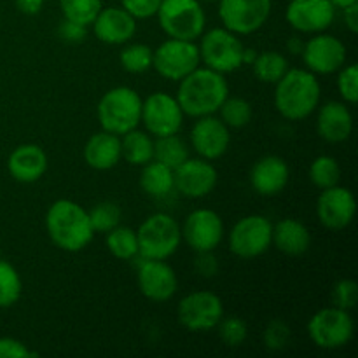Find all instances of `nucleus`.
Wrapping results in <instances>:
<instances>
[{"label": "nucleus", "mask_w": 358, "mask_h": 358, "mask_svg": "<svg viewBox=\"0 0 358 358\" xmlns=\"http://www.w3.org/2000/svg\"><path fill=\"white\" fill-rule=\"evenodd\" d=\"M229 96V84L224 73L208 66H198L178 83L177 101L184 115L203 117L219 112L220 105Z\"/></svg>", "instance_id": "nucleus-1"}, {"label": "nucleus", "mask_w": 358, "mask_h": 358, "mask_svg": "<svg viewBox=\"0 0 358 358\" xmlns=\"http://www.w3.org/2000/svg\"><path fill=\"white\" fill-rule=\"evenodd\" d=\"M45 231L52 243L65 252L84 250L94 236L87 210L72 199H56L49 206Z\"/></svg>", "instance_id": "nucleus-2"}, {"label": "nucleus", "mask_w": 358, "mask_h": 358, "mask_svg": "<svg viewBox=\"0 0 358 358\" xmlns=\"http://www.w3.org/2000/svg\"><path fill=\"white\" fill-rule=\"evenodd\" d=\"M275 86V107L289 121L310 117L320 103V83L310 70L289 69Z\"/></svg>", "instance_id": "nucleus-3"}, {"label": "nucleus", "mask_w": 358, "mask_h": 358, "mask_svg": "<svg viewBox=\"0 0 358 358\" xmlns=\"http://www.w3.org/2000/svg\"><path fill=\"white\" fill-rule=\"evenodd\" d=\"M96 115L101 129L122 136L138 128L142 119V98L133 87H112L98 101Z\"/></svg>", "instance_id": "nucleus-4"}, {"label": "nucleus", "mask_w": 358, "mask_h": 358, "mask_svg": "<svg viewBox=\"0 0 358 358\" xmlns=\"http://www.w3.org/2000/svg\"><path fill=\"white\" fill-rule=\"evenodd\" d=\"M136 238H138L140 257L166 261L180 247L182 231L171 215L154 213L140 224L136 229Z\"/></svg>", "instance_id": "nucleus-5"}, {"label": "nucleus", "mask_w": 358, "mask_h": 358, "mask_svg": "<svg viewBox=\"0 0 358 358\" xmlns=\"http://www.w3.org/2000/svg\"><path fill=\"white\" fill-rule=\"evenodd\" d=\"M156 16L170 38L196 41L205 34L206 14L199 0H163Z\"/></svg>", "instance_id": "nucleus-6"}, {"label": "nucleus", "mask_w": 358, "mask_h": 358, "mask_svg": "<svg viewBox=\"0 0 358 358\" xmlns=\"http://www.w3.org/2000/svg\"><path fill=\"white\" fill-rule=\"evenodd\" d=\"M355 334V324L350 311L329 306L317 311L308 322L311 343L322 350H339L348 345Z\"/></svg>", "instance_id": "nucleus-7"}, {"label": "nucleus", "mask_w": 358, "mask_h": 358, "mask_svg": "<svg viewBox=\"0 0 358 358\" xmlns=\"http://www.w3.org/2000/svg\"><path fill=\"white\" fill-rule=\"evenodd\" d=\"M199 58L205 66L220 73H229L243 65V42L227 28H212L201 35Z\"/></svg>", "instance_id": "nucleus-8"}, {"label": "nucleus", "mask_w": 358, "mask_h": 358, "mask_svg": "<svg viewBox=\"0 0 358 358\" xmlns=\"http://www.w3.org/2000/svg\"><path fill=\"white\" fill-rule=\"evenodd\" d=\"M201 65L199 48L194 41L168 38L152 49V69L163 79L180 83L185 76Z\"/></svg>", "instance_id": "nucleus-9"}, {"label": "nucleus", "mask_w": 358, "mask_h": 358, "mask_svg": "<svg viewBox=\"0 0 358 358\" xmlns=\"http://www.w3.org/2000/svg\"><path fill=\"white\" fill-rule=\"evenodd\" d=\"M273 247V222L264 215H247L229 233V250L240 259H255Z\"/></svg>", "instance_id": "nucleus-10"}, {"label": "nucleus", "mask_w": 358, "mask_h": 358, "mask_svg": "<svg viewBox=\"0 0 358 358\" xmlns=\"http://www.w3.org/2000/svg\"><path fill=\"white\" fill-rule=\"evenodd\" d=\"M177 317L182 327L187 331H212V329H217L224 317L222 299L208 290H196L182 297L177 306Z\"/></svg>", "instance_id": "nucleus-11"}, {"label": "nucleus", "mask_w": 358, "mask_h": 358, "mask_svg": "<svg viewBox=\"0 0 358 358\" xmlns=\"http://www.w3.org/2000/svg\"><path fill=\"white\" fill-rule=\"evenodd\" d=\"M147 133L154 138L168 135H177L184 124V112L177 98L171 94L156 91L142 100V119Z\"/></svg>", "instance_id": "nucleus-12"}, {"label": "nucleus", "mask_w": 358, "mask_h": 358, "mask_svg": "<svg viewBox=\"0 0 358 358\" xmlns=\"http://www.w3.org/2000/svg\"><path fill=\"white\" fill-rule=\"evenodd\" d=\"M271 14V0H219V16L224 28L236 35L261 30Z\"/></svg>", "instance_id": "nucleus-13"}, {"label": "nucleus", "mask_w": 358, "mask_h": 358, "mask_svg": "<svg viewBox=\"0 0 358 358\" xmlns=\"http://www.w3.org/2000/svg\"><path fill=\"white\" fill-rule=\"evenodd\" d=\"M301 56H303L306 70L313 72L315 76H329L345 66L346 45L334 35L320 31L304 42Z\"/></svg>", "instance_id": "nucleus-14"}, {"label": "nucleus", "mask_w": 358, "mask_h": 358, "mask_svg": "<svg viewBox=\"0 0 358 358\" xmlns=\"http://www.w3.org/2000/svg\"><path fill=\"white\" fill-rule=\"evenodd\" d=\"M182 240L198 254L213 252L224 238V222L217 212L210 208H198L191 212L180 227Z\"/></svg>", "instance_id": "nucleus-15"}, {"label": "nucleus", "mask_w": 358, "mask_h": 358, "mask_svg": "<svg viewBox=\"0 0 358 358\" xmlns=\"http://www.w3.org/2000/svg\"><path fill=\"white\" fill-rule=\"evenodd\" d=\"M357 213V201L348 187L332 185L322 189L317 199V215L322 226L329 231H343L353 222Z\"/></svg>", "instance_id": "nucleus-16"}, {"label": "nucleus", "mask_w": 358, "mask_h": 358, "mask_svg": "<svg viewBox=\"0 0 358 358\" xmlns=\"http://www.w3.org/2000/svg\"><path fill=\"white\" fill-rule=\"evenodd\" d=\"M336 17V7L331 0H290L285 20L299 34L325 31Z\"/></svg>", "instance_id": "nucleus-17"}, {"label": "nucleus", "mask_w": 358, "mask_h": 358, "mask_svg": "<svg viewBox=\"0 0 358 358\" xmlns=\"http://www.w3.org/2000/svg\"><path fill=\"white\" fill-rule=\"evenodd\" d=\"M175 189L182 196L191 199H199L208 196L219 182L217 168L208 159H192L187 157L184 163L173 170Z\"/></svg>", "instance_id": "nucleus-18"}, {"label": "nucleus", "mask_w": 358, "mask_h": 358, "mask_svg": "<svg viewBox=\"0 0 358 358\" xmlns=\"http://www.w3.org/2000/svg\"><path fill=\"white\" fill-rule=\"evenodd\" d=\"M136 282L142 296L152 303H166L178 289V278L173 268L156 259H142Z\"/></svg>", "instance_id": "nucleus-19"}, {"label": "nucleus", "mask_w": 358, "mask_h": 358, "mask_svg": "<svg viewBox=\"0 0 358 358\" xmlns=\"http://www.w3.org/2000/svg\"><path fill=\"white\" fill-rule=\"evenodd\" d=\"M231 143L229 128L215 115L198 117L191 129V145L199 157L215 161L227 152Z\"/></svg>", "instance_id": "nucleus-20"}, {"label": "nucleus", "mask_w": 358, "mask_h": 358, "mask_svg": "<svg viewBox=\"0 0 358 358\" xmlns=\"http://www.w3.org/2000/svg\"><path fill=\"white\" fill-rule=\"evenodd\" d=\"M94 37L108 45H121L136 34V20L122 7H101L93 23Z\"/></svg>", "instance_id": "nucleus-21"}, {"label": "nucleus", "mask_w": 358, "mask_h": 358, "mask_svg": "<svg viewBox=\"0 0 358 358\" xmlns=\"http://www.w3.org/2000/svg\"><path fill=\"white\" fill-rule=\"evenodd\" d=\"M7 170L14 180L21 184H34L48 170V154L37 143L17 145L7 159Z\"/></svg>", "instance_id": "nucleus-22"}, {"label": "nucleus", "mask_w": 358, "mask_h": 358, "mask_svg": "<svg viewBox=\"0 0 358 358\" xmlns=\"http://www.w3.org/2000/svg\"><path fill=\"white\" fill-rule=\"evenodd\" d=\"M290 178L289 164L280 156H264L250 170V184L261 196H276L287 187Z\"/></svg>", "instance_id": "nucleus-23"}, {"label": "nucleus", "mask_w": 358, "mask_h": 358, "mask_svg": "<svg viewBox=\"0 0 358 358\" xmlns=\"http://www.w3.org/2000/svg\"><path fill=\"white\" fill-rule=\"evenodd\" d=\"M317 131L329 143H341L353 131V115L345 101H327L317 114Z\"/></svg>", "instance_id": "nucleus-24"}, {"label": "nucleus", "mask_w": 358, "mask_h": 358, "mask_svg": "<svg viewBox=\"0 0 358 358\" xmlns=\"http://www.w3.org/2000/svg\"><path fill=\"white\" fill-rule=\"evenodd\" d=\"M121 157V136L105 129L91 135L84 145V161L93 170H112L117 166Z\"/></svg>", "instance_id": "nucleus-25"}, {"label": "nucleus", "mask_w": 358, "mask_h": 358, "mask_svg": "<svg viewBox=\"0 0 358 358\" xmlns=\"http://www.w3.org/2000/svg\"><path fill=\"white\" fill-rule=\"evenodd\" d=\"M273 245L282 254L297 257L310 250V229L297 219H282L273 224Z\"/></svg>", "instance_id": "nucleus-26"}, {"label": "nucleus", "mask_w": 358, "mask_h": 358, "mask_svg": "<svg viewBox=\"0 0 358 358\" xmlns=\"http://www.w3.org/2000/svg\"><path fill=\"white\" fill-rule=\"evenodd\" d=\"M140 187L152 198L168 196L175 189L173 170L156 159L149 161L143 164L142 173H140Z\"/></svg>", "instance_id": "nucleus-27"}, {"label": "nucleus", "mask_w": 358, "mask_h": 358, "mask_svg": "<svg viewBox=\"0 0 358 358\" xmlns=\"http://www.w3.org/2000/svg\"><path fill=\"white\" fill-rule=\"evenodd\" d=\"M121 156L133 166H143L154 159V140L147 131L131 129L121 138Z\"/></svg>", "instance_id": "nucleus-28"}, {"label": "nucleus", "mask_w": 358, "mask_h": 358, "mask_svg": "<svg viewBox=\"0 0 358 358\" xmlns=\"http://www.w3.org/2000/svg\"><path fill=\"white\" fill-rule=\"evenodd\" d=\"M105 234H107L105 245L115 259L131 261V259L138 257V238H136V231H133L131 227L119 224Z\"/></svg>", "instance_id": "nucleus-29"}, {"label": "nucleus", "mask_w": 358, "mask_h": 358, "mask_svg": "<svg viewBox=\"0 0 358 358\" xmlns=\"http://www.w3.org/2000/svg\"><path fill=\"white\" fill-rule=\"evenodd\" d=\"M250 66L254 70L255 79L264 84H276L289 70V62L282 52L264 51L259 52Z\"/></svg>", "instance_id": "nucleus-30"}, {"label": "nucleus", "mask_w": 358, "mask_h": 358, "mask_svg": "<svg viewBox=\"0 0 358 358\" xmlns=\"http://www.w3.org/2000/svg\"><path fill=\"white\" fill-rule=\"evenodd\" d=\"M189 157V147L177 135L159 136L154 140V159L175 170Z\"/></svg>", "instance_id": "nucleus-31"}, {"label": "nucleus", "mask_w": 358, "mask_h": 358, "mask_svg": "<svg viewBox=\"0 0 358 358\" xmlns=\"http://www.w3.org/2000/svg\"><path fill=\"white\" fill-rule=\"evenodd\" d=\"M23 294V282L13 264L0 257V310L14 306Z\"/></svg>", "instance_id": "nucleus-32"}, {"label": "nucleus", "mask_w": 358, "mask_h": 358, "mask_svg": "<svg viewBox=\"0 0 358 358\" xmlns=\"http://www.w3.org/2000/svg\"><path fill=\"white\" fill-rule=\"evenodd\" d=\"M220 121L227 126V128L240 129L245 128L248 122L252 121V105L245 98L240 96H227L224 103L220 105Z\"/></svg>", "instance_id": "nucleus-33"}, {"label": "nucleus", "mask_w": 358, "mask_h": 358, "mask_svg": "<svg viewBox=\"0 0 358 358\" xmlns=\"http://www.w3.org/2000/svg\"><path fill=\"white\" fill-rule=\"evenodd\" d=\"M103 7L101 0H59V9L65 20L90 27Z\"/></svg>", "instance_id": "nucleus-34"}, {"label": "nucleus", "mask_w": 358, "mask_h": 358, "mask_svg": "<svg viewBox=\"0 0 358 358\" xmlns=\"http://www.w3.org/2000/svg\"><path fill=\"white\" fill-rule=\"evenodd\" d=\"M121 66L129 73H143L152 69V49L142 42L128 44L119 55Z\"/></svg>", "instance_id": "nucleus-35"}, {"label": "nucleus", "mask_w": 358, "mask_h": 358, "mask_svg": "<svg viewBox=\"0 0 358 358\" xmlns=\"http://www.w3.org/2000/svg\"><path fill=\"white\" fill-rule=\"evenodd\" d=\"M341 168L332 156H318L310 166V180L315 187L329 189L339 184Z\"/></svg>", "instance_id": "nucleus-36"}, {"label": "nucleus", "mask_w": 358, "mask_h": 358, "mask_svg": "<svg viewBox=\"0 0 358 358\" xmlns=\"http://www.w3.org/2000/svg\"><path fill=\"white\" fill-rule=\"evenodd\" d=\"M87 215H90V222L94 233H108V231L114 229L115 226L121 224L122 213L121 208H119L115 203L101 201L96 203V205L87 212Z\"/></svg>", "instance_id": "nucleus-37"}, {"label": "nucleus", "mask_w": 358, "mask_h": 358, "mask_svg": "<svg viewBox=\"0 0 358 358\" xmlns=\"http://www.w3.org/2000/svg\"><path fill=\"white\" fill-rule=\"evenodd\" d=\"M219 336L227 346H241L248 338V327L245 324V320H241L240 317H229L224 318L219 322Z\"/></svg>", "instance_id": "nucleus-38"}, {"label": "nucleus", "mask_w": 358, "mask_h": 358, "mask_svg": "<svg viewBox=\"0 0 358 358\" xmlns=\"http://www.w3.org/2000/svg\"><path fill=\"white\" fill-rule=\"evenodd\" d=\"M338 72V91L343 101L355 105L358 101V66L352 63L348 66H341Z\"/></svg>", "instance_id": "nucleus-39"}, {"label": "nucleus", "mask_w": 358, "mask_h": 358, "mask_svg": "<svg viewBox=\"0 0 358 358\" xmlns=\"http://www.w3.org/2000/svg\"><path fill=\"white\" fill-rule=\"evenodd\" d=\"M290 325L287 324L282 318H275L268 324L264 331V345L266 348L271 350V352H280V350L287 348V345L290 343Z\"/></svg>", "instance_id": "nucleus-40"}, {"label": "nucleus", "mask_w": 358, "mask_h": 358, "mask_svg": "<svg viewBox=\"0 0 358 358\" xmlns=\"http://www.w3.org/2000/svg\"><path fill=\"white\" fill-rule=\"evenodd\" d=\"M332 301L334 306L350 311L357 306L358 301V285L353 280H339L332 290Z\"/></svg>", "instance_id": "nucleus-41"}, {"label": "nucleus", "mask_w": 358, "mask_h": 358, "mask_svg": "<svg viewBox=\"0 0 358 358\" xmlns=\"http://www.w3.org/2000/svg\"><path fill=\"white\" fill-rule=\"evenodd\" d=\"M163 0H121L122 9L128 10L135 20H147L156 16Z\"/></svg>", "instance_id": "nucleus-42"}, {"label": "nucleus", "mask_w": 358, "mask_h": 358, "mask_svg": "<svg viewBox=\"0 0 358 358\" xmlns=\"http://www.w3.org/2000/svg\"><path fill=\"white\" fill-rule=\"evenodd\" d=\"M38 352H31L23 341L16 338H0V358H35Z\"/></svg>", "instance_id": "nucleus-43"}, {"label": "nucleus", "mask_w": 358, "mask_h": 358, "mask_svg": "<svg viewBox=\"0 0 358 358\" xmlns=\"http://www.w3.org/2000/svg\"><path fill=\"white\" fill-rule=\"evenodd\" d=\"M86 35L87 27H84V24L73 23V21L65 20V17H63L62 23L58 24V37L62 38V41L70 42V44H79V42H83L84 38H86Z\"/></svg>", "instance_id": "nucleus-44"}, {"label": "nucleus", "mask_w": 358, "mask_h": 358, "mask_svg": "<svg viewBox=\"0 0 358 358\" xmlns=\"http://www.w3.org/2000/svg\"><path fill=\"white\" fill-rule=\"evenodd\" d=\"M196 271L201 276H206V278H212L219 271V262L213 257V252H198V257H196Z\"/></svg>", "instance_id": "nucleus-45"}, {"label": "nucleus", "mask_w": 358, "mask_h": 358, "mask_svg": "<svg viewBox=\"0 0 358 358\" xmlns=\"http://www.w3.org/2000/svg\"><path fill=\"white\" fill-rule=\"evenodd\" d=\"M343 20H345V24L350 30V34L357 35L358 34V2L352 3V6L343 7Z\"/></svg>", "instance_id": "nucleus-46"}, {"label": "nucleus", "mask_w": 358, "mask_h": 358, "mask_svg": "<svg viewBox=\"0 0 358 358\" xmlns=\"http://www.w3.org/2000/svg\"><path fill=\"white\" fill-rule=\"evenodd\" d=\"M14 6L20 13L27 14V16H35L44 7V0H14Z\"/></svg>", "instance_id": "nucleus-47"}, {"label": "nucleus", "mask_w": 358, "mask_h": 358, "mask_svg": "<svg viewBox=\"0 0 358 358\" xmlns=\"http://www.w3.org/2000/svg\"><path fill=\"white\" fill-rule=\"evenodd\" d=\"M303 48L304 41L301 37H290L289 41H287V49H289L292 55H301V52H303Z\"/></svg>", "instance_id": "nucleus-48"}, {"label": "nucleus", "mask_w": 358, "mask_h": 358, "mask_svg": "<svg viewBox=\"0 0 358 358\" xmlns=\"http://www.w3.org/2000/svg\"><path fill=\"white\" fill-rule=\"evenodd\" d=\"M259 52L255 51L254 48H245L243 49V65H252L254 63V59L257 58Z\"/></svg>", "instance_id": "nucleus-49"}, {"label": "nucleus", "mask_w": 358, "mask_h": 358, "mask_svg": "<svg viewBox=\"0 0 358 358\" xmlns=\"http://www.w3.org/2000/svg\"><path fill=\"white\" fill-rule=\"evenodd\" d=\"M331 2L334 3V7H336V9H343V7H346V6H352V3L358 2V0H331Z\"/></svg>", "instance_id": "nucleus-50"}, {"label": "nucleus", "mask_w": 358, "mask_h": 358, "mask_svg": "<svg viewBox=\"0 0 358 358\" xmlns=\"http://www.w3.org/2000/svg\"><path fill=\"white\" fill-rule=\"evenodd\" d=\"M199 2H219V0H199Z\"/></svg>", "instance_id": "nucleus-51"}, {"label": "nucleus", "mask_w": 358, "mask_h": 358, "mask_svg": "<svg viewBox=\"0 0 358 358\" xmlns=\"http://www.w3.org/2000/svg\"><path fill=\"white\" fill-rule=\"evenodd\" d=\"M0 257H2V252H0Z\"/></svg>", "instance_id": "nucleus-52"}]
</instances>
